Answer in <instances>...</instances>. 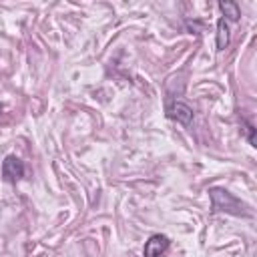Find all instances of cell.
Here are the masks:
<instances>
[{"label": "cell", "mask_w": 257, "mask_h": 257, "mask_svg": "<svg viewBox=\"0 0 257 257\" xmlns=\"http://www.w3.org/2000/svg\"><path fill=\"white\" fill-rule=\"evenodd\" d=\"M171 241L167 235H161V233H155L149 237V241L145 243V249H143V255L145 257H161L167 249H169Z\"/></svg>", "instance_id": "3957f363"}, {"label": "cell", "mask_w": 257, "mask_h": 257, "mask_svg": "<svg viewBox=\"0 0 257 257\" xmlns=\"http://www.w3.org/2000/svg\"><path fill=\"white\" fill-rule=\"evenodd\" d=\"M229 44V24L225 18H219L217 22V50H225Z\"/></svg>", "instance_id": "5b68a950"}, {"label": "cell", "mask_w": 257, "mask_h": 257, "mask_svg": "<svg viewBox=\"0 0 257 257\" xmlns=\"http://www.w3.org/2000/svg\"><path fill=\"white\" fill-rule=\"evenodd\" d=\"M2 177L4 181L8 183H16L24 177V163L14 157V155H8L4 161H2Z\"/></svg>", "instance_id": "7a4b0ae2"}, {"label": "cell", "mask_w": 257, "mask_h": 257, "mask_svg": "<svg viewBox=\"0 0 257 257\" xmlns=\"http://www.w3.org/2000/svg\"><path fill=\"white\" fill-rule=\"evenodd\" d=\"M243 126H245V135H247L249 145H251V147H257V141H255V126H253L249 120H245V118H243Z\"/></svg>", "instance_id": "52a82bcc"}, {"label": "cell", "mask_w": 257, "mask_h": 257, "mask_svg": "<svg viewBox=\"0 0 257 257\" xmlns=\"http://www.w3.org/2000/svg\"><path fill=\"white\" fill-rule=\"evenodd\" d=\"M219 10H221V12L225 14V18L231 20V22H237L239 16H241V10H239V6H237L235 2H219Z\"/></svg>", "instance_id": "8992f818"}, {"label": "cell", "mask_w": 257, "mask_h": 257, "mask_svg": "<svg viewBox=\"0 0 257 257\" xmlns=\"http://www.w3.org/2000/svg\"><path fill=\"white\" fill-rule=\"evenodd\" d=\"M167 114L171 118H177L185 126H189L193 122V108L189 104H185V102H173V104H169L167 106Z\"/></svg>", "instance_id": "277c9868"}, {"label": "cell", "mask_w": 257, "mask_h": 257, "mask_svg": "<svg viewBox=\"0 0 257 257\" xmlns=\"http://www.w3.org/2000/svg\"><path fill=\"white\" fill-rule=\"evenodd\" d=\"M209 197H211V211L213 213H229V215H235V217H251L249 207L245 203H241L227 189L213 187V189H209Z\"/></svg>", "instance_id": "6da1fadb"}, {"label": "cell", "mask_w": 257, "mask_h": 257, "mask_svg": "<svg viewBox=\"0 0 257 257\" xmlns=\"http://www.w3.org/2000/svg\"><path fill=\"white\" fill-rule=\"evenodd\" d=\"M0 112H2V104H0Z\"/></svg>", "instance_id": "ba28073f"}]
</instances>
